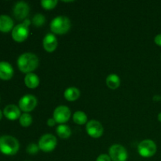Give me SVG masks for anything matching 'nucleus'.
Masks as SVG:
<instances>
[{
  "label": "nucleus",
  "mask_w": 161,
  "mask_h": 161,
  "mask_svg": "<svg viewBox=\"0 0 161 161\" xmlns=\"http://www.w3.org/2000/svg\"><path fill=\"white\" fill-rule=\"evenodd\" d=\"M39 58L35 53H25L17 59V66L22 72L31 73L39 65Z\"/></svg>",
  "instance_id": "1"
},
{
  "label": "nucleus",
  "mask_w": 161,
  "mask_h": 161,
  "mask_svg": "<svg viewBox=\"0 0 161 161\" xmlns=\"http://www.w3.org/2000/svg\"><path fill=\"white\" fill-rule=\"evenodd\" d=\"M19 150V142L14 137L3 135L0 137V152L6 155H14Z\"/></svg>",
  "instance_id": "2"
},
{
  "label": "nucleus",
  "mask_w": 161,
  "mask_h": 161,
  "mask_svg": "<svg viewBox=\"0 0 161 161\" xmlns=\"http://www.w3.org/2000/svg\"><path fill=\"white\" fill-rule=\"evenodd\" d=\"M71 28V21L65 16H58L53 19L50 23V29L53 33L63 35L67 33Z\"/></svg>",
  "instance_id": "3"
},
{
  "label": "nucleus",
  "mask_w": 161,
  "mask_h": 161,
  "mask_svg": "<svg viewBox=\"0 0 161 161\" xmlns=\"http://www.w3.org/2000/svg\"><path fill=\"white\" fill-rule=\"evenodd\" d=\"M138 152L142 157H151L157 152V145L152 140H144L138 145Z\"/></svg>",
  "instance_id": "4"
},
{
  "label": "nucleus",
  "mask_w": 161,
  "mask_h": 161,
  "mask_svg": "<svg viewBox=\"0 0 161 161\" xmlns=\"http://www.w3.org/2000/svg\"><path fill=\"white\" fill-rule=\"evenodd\" d=\"M39 149L45 153H49L53 151L57 146V138L54 135L47 134L42 135L39 141Z\"/></svg>",
  "instance_id": "5"
},
{
  "label": "nucleus",
  "mask_w": 161,
  "mask_h": 161,
  "mask_svg": "<svg viewBox=\"0 0 161 161\" xmlns=\"http://www.w3.org/2000/svg\"><path fill=\"white\" fill-rule=\"evenodd\" d=\"M109 157L113 161H126L128 154L124 146L115 144L109 148Z\"/></svg>",
  "instance_id": "6"
},
{
  "label": "nucleus",
  "mask_w": 161,
  "mask_h": 161,
  "mask_svg": "<svg viewBox=\"0 0 161 161\" xmlns=\"http://www.w3.org/2000/svg\"><path fill=\"white\" fill-rule=\"evenodd\" d=\"M36 105H37V99L31 94H26L19 101V108L25 113L32 111Z\"/></svg>",
  "instance_id": "7"
},
{
  "label": "nucleus",
  "mask_w": 161,
  "mask_h": 161,
  "mask_svg": "<svg viewBox=\"0 0 161 161\" xmlns=\"http://www.w3.org/2000/svg\"><path fill=\"white\" fill-rule=\"evenodd\" d=\"M71 116V111L69 107L65 105H60L53 111V119L56 123L63 124L69 119Z\"/></svg>",
  "instance_id": "8"
},
{
  "label": "nucleus",
  "mask_w": 161,
  "mask_h": 161,
  "mask_svg": "<svg viewBox=\"0 0 161 161\" xmlns=\"http://www.w3.org/2000/svg\"><path fill=\"white\" fill-rule=\"evenodd\" d=\"M29 35L28 26L24 23L19 24L14 28L12 31V37L17 42H23Z\"/></svg>",
  "instance_id": "9"
},
{
  "label": "nucleus",
  "mask_w": 161,
  "mask_h": 161,
  "mask_svg": "<svg viewBox=\"0 0 161 161\" xmlns=\"http://www.w3.org/2000/svg\"><path fill=\"white\" fill-rule=\"evenodd\" d=\"M86 130L90 136L94 138H97L102 136L104 129L100 122L92 119L86 124Z\"/></svg>",
  "instance_id": "10"
},
{
  "label": "nucleus",
  "mask_w": 161,
  "mask_h": 161,
  "mask_svg": "<svg viewBox=\"0 0 161 161\" xmlns=\"http://www.w3.org/2000/svg\"><path fill=\"white\" fill-rule=\"evenodd\" d=\"M29 13V6L25 2H18L14 7V15L17 20H23Z\"/></svg>",
  "instance_id": "11"
},
{
  "label": "nucleus",
  "mask_w": 161,
  "mask_h": 161,
  "mask_svg": "<svg viewBox=\"0 0 161 161\" xmlns=\"http://www.w3.org/2000/svg\"><path fill=\"white\" fill-rule=\"evenodd\" d=\"M42 45L46 51L51 53L54 51L58 47V39L55 37L54 35L49 33L44 37L42 40Z\"/></svg>",
  "instance_id": "12"
},
{
  "label": "nucleus",
  "mask_w": 161,
  "mask_h": 161,
  "mask_svg": "<svg viewBox=\"0 0 161 161\" xmlns=\"http://www.w3.org/2000/svg\"><path fill=\"white\" fill-rule=\"evenodd\" d=\"M14 75V69L7 61H0V79L8 80Z\"/></svg>",
  "instance_id": "13"
},
{
  "label": "nucleus",
  "mask_w": 161,
  "mask_h": 161,
  "mask_svg": "<svg viewBox=\"0 0 161 161\" xmlns=\"http://www.w3.org/2000/svg\"><path fill=\"white\" fill-rule=\"evenodd\" d=\"M3 114L7 119H10V120H15L21 116L20 109L15 105H6L3 110Z\"/></svg>",
  "instance_id": "14"
},
{
  "label": "nucleus",
  "mask_w": 161,
  "mask_h": 161,
  "mask_svg": "<svg viewBox=\"0 0 161 161\" xmlns=\"http://www.w3.org/2000/svg\"><path fill=\"white\" fill-rule=\"evenodd\" d=\"M14 27V20L7 15H0V31L8 32Z\"/></svg>",
  "instance_id": "15"
},
{
  "label": "nucleus",
  "mask_w": 161,
  "mask_h": 161,
  "mask_svg": "<svg viewBox=\"0 0 161 161\" xmlns=\"http://www.w3.org/2000/svg\"><path fill=\"white\" fill-rule=\"evenodd\" d=\"M25 83L28 88L31 89H35L37 87L39 84V78L36 74L28 73L25 77Z\"/></svg>",
  "instance_id": "16"
},
{
  "label": "nucleus",
  "mask_w": 161,
  "mask_h": 161,
  "mask_svg": "<svg viewBox=\"0 0 161 161\" xmlns=\"http://www.w3.org/2000/svg\"><path fill=\"white\" fill-rule=\"evenodd\" d=\"M64 95L66 100L69 101V102H74L79 98L80 95V91H79L78 88L75 87V86H71L65 90Z\"/></svg>",
  "instance_id": "17"
},
{
  "label": "nucleus",
  "mask_w": 161,
  "mask_h": 161,
  "mask_svg": "<svg viewBox=\"0 0 161 161\" xmlns=\"http://www.w3.org/2000/svg\"><path fill=\"white\" fill-rule=\"evenodd\" d=\"M106 85L110 89H116L120 85V79L116 74H110L106 78Z\"/></svg>",
  "instance_id": "18"
},
{
  "label": "nucleus",
  "mask_w": 161,
  "mask_h": 161,
  "mask_svg": "<svg viewBox=\"0 0 161 161\" xmlns=\"http://www.w3.org/2000/svg\"><path fill=\"white\" fill-rule=\"evenodd\" d=\"M56 132L58 136L61 138H63V139L69 138L72 135L71 128L68 125H65V124H60L59 126H58L56 129Z\"/></svg>",
  "instance_id": "19"
},
{
  "label": "nucleus",
  "mask_w": 161,
  "mask_h": 161,
  "mask_svg": "<svg viewBox=\"0 0 161 161\" xmlns=\"http://www.w3.org/2000/svg\"><path fill=\"white\" fill-rule=\"evenodd\" d=\"M73 121L79 125H83L87 121V116L83 112L77 111L73 115Z\"/></svg>",
  "instance_id": "20"
},
{
  "label": "nucleus",
  "mask_w": 161,
  "mask_h": 161,
  "mask_svg": "<svg viewBox=\"0 0 161 161\" xmlns=\"http://www.w3.org/2000/svg\"><path fill=\"white\" fill-rule=\"evenodd\" d=\"M19 122L22 127H29L32 123V117L28 113H23L19 118Z\"/></svg>",
  "instance_id": "21"
},
{
  "label": "nucleus",
  "mask_w": 161,
  "mask_h": 161,
  "mask_svg": "<svg viewBox=\"0 0 161 161\" xmlns=\"http://www.w3.org/2000/svg\"><path fill=\"white\" fill-rule=\"evenodd\" d=\"M46 18L42 14H37L34 16L32 19V23L36 27H41L45 24Z\"/></svg>",
  "instance_id": "22"
},
{
  "label": "nucleus",
  "mask_w": 161,
  "mask_h": 161,
  "mask_svg": "<svg viewBox=\"0 0 161 161\" xmlns=\"http://www.w3.org/2000/svg\"><path fill=\"white\" fill-rule=\"evenodd\" d=\"M57 4H58L57 0H42L41 1V6L46 9H53L57 6Z\"/></svg>",
  "instance_id": "23"
},
{
  "label": "nucleus",
  "mask_w": 161,
  "mask_h": 161,
  "mask_svg": "<svg viewBox=\"0 0 161 161\" xmlns=\"http://www.w3.org/2000/svg\"><path fill=\"white\" fill-rule=\"evenodd\" d=\"M39 149V146H37V145L35 144V143H31V144L28 145V147H27V152L29 154H36L37 153Z\"/></svg>",
  "instance_id": "24"
},
{
  "label": "nucleus",
  "mask_w": 161,
  "mask_h": 161,
  "mask_svg": "<svg viewBox=\"0 0 161 161\" xmlns=\"http://www.w3.org/2000/svg\"><path fill=\"white\" fill-rule=\"evenodd\" d=\"M96 161H111V158L107 154H102L97 157Z\"/></svg>",
  "instance_id": "25"
},
{
  "label": "nucleus",
  "mask_w": 161,
  "mask_h": 161,
  "mask_svg": "<svg viewBox=\"0 0 161 161\" xmlns=\"http://www.w3.org/2000/svg\"><path fill=\"white\" fill-rule=\"evenodd\" d=\"M154 42H155V43L157 44V45L161 47V34L157 35V36H156L155 39H154Z\"/></svg>",
  "instance_id": "26"
},
{
  "label": "nucleus",
  "mask_w": 161,
  "mask_h": 161,
  "mask_svg": "<svg viewBox=\"0 0 161 161\" xmlns=\"http://www.w3.org/2000/svg\"><path fill=\"white\" fill-rule=\"evenodd\" d=\"M55 124H56V121L54 120L53 118H50V119H48V120H47V125H48L49 127H53V126L55 125Z\"/></svg>",
  "instance_id": "27"
},
{
  "label": "nucleus",
  "mask_w": 161,
  "mask_h": 161,
  "mask_svg": "<svg viewBox=\"0 0 161 161\" xmlns=\"http://www.w3.org/2000/svg\"><path fill=\"white\" fill-rule=\"evenodd\" d=\"M161 100V96L160 95H155L153 97V101L154 102H160V101Z\"/></svg>",
  "instance_id": "28"
},
{
  "label": "nucleus",
  "mask_w": 161,
  "mask_h": 161,
  "mask_svg": "<svg viewBox=\"0 0 161 161\" xmlns=\"http://www.w3.org/2000/svg\"><path fill=\"white\" fill-rule=\"evenodd\" d=\"M158 120L160 121V122H161V113H159L158 115Z\"/></svg>",
  "instance_id": "29"
},
{
  "label": "nucleus",
  "mask_w": 161,
  "mask_h": 161,
  "mask_svg": "<svg viewBox=\"0 0 161 161\" xmlns=\"http://www.w3.org/2000/svg\"><path fill=\"white\" fill-rule=\"evenodd\" d=\"M2 116H3V113H2V111L0 110V119H2Z\"/></svg>",
  "instance_id": "30"
}]
</instances>
